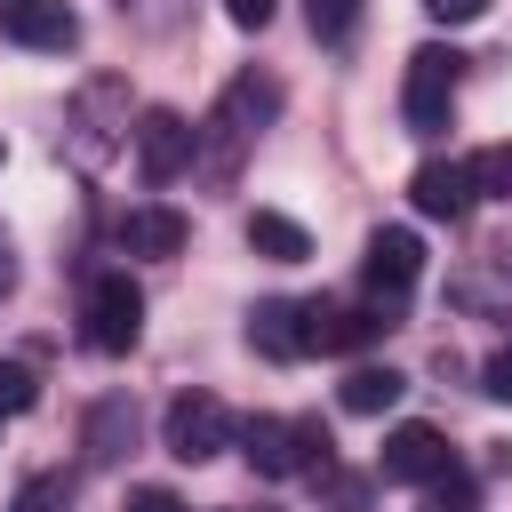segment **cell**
<instances>
[{"label": "cell", "mask_w": 512, "mask_h": 512, "mask_svg": "<svg viewBox=\"0 0 512 512\" xmlns=\"http://www.w3.org/2000/svg\"><path fill=\"white\" fill-rule=\"evenodd\" d=\"M24 408H40V376L24 360H0V416H24Z\"/></svg>", "instance_id": "obj_20"}, {"label": "cell", "mask_w": 512, "mask_h": 512, "mask_svg": "<svg viewBox=\"0 0 512 512\" xmlns=\"http://www.w3.org/2000/svg\"><path fill=\"white\" fill-rule=\"evenodd\" d=\"M232 408L216 400V392H176L168 408H160V448L176 456V464H208V456H224L232 448Z\"/></svg>", "instance_id": "obj_4"}, {"label": "cell", "mask_w": 512, "mask_h": 512, "mask_svg": "<svg viewBox=\"0 0 512 512\" xmlns=\"http://www.w3.org/2000/svg\"><path fill=\"white\" fill-rule=\"evenodd\" d=\"M248 248H256L264 264H304V256H312V232H304L296 216H280V208H248Z\"/></svg>", "instance_id": "obj_14"}, {"label": "cell", "mask_w": 512, "mask_h": 512, "mask_svg": "<svg viewBox=\"0 0 512 512\" xmlns=\"http://www.w3.org/2000/svg\"><path fill=\"white\" fill-rule=\"evenodd\" d=\"M112 240H120L128 256H176V248L192 240V224H184L176 208H160V200H152V208H128V216L112 224Z\"/></svg>", "instance_id": "obj_11"}, {"label": "cell", "mask_w": 512, "mask_h": 512, "mask_svg": "<svg viewBox=\"0 0 512 512\" xmlns=\"http://www.w3.org/2000/svg\"><path fill=\"white\" fill-rule=\"evenodd\" d=\"M360 280H368V296L392 312V304H408V288L424 280V240L408 232V224H376L368 232V256H360Z\"/></svg>", "instance_id": "obj_7"}, {"label": "cell", "mask_w": 512, "mask_h": 512, "mask_svg": "<svg viewBox=\"0 0 512 512\" xmlns=\"http://www.w3.org/2000/svg\"><path fill=\"white\" fill-rule=\"evenodd\" d=\"M8 512H72V472H32L8 496Z\"/></svg>", "instance_id": "obj_18"}, {"label": "cell", "mask_w": 512, "mask_h": 512, "mask_svg": "<svg viewBox=\"0 0 512 512\" xmlns=\"http://www.w3.org/2000/svg\"><path fill=\"white\" fill-rule=\"evenodd\" d=\"M400 392H408V376H400V368H376V360L336 384V400H344L352 416H384V408H400Z\"/></svg>", "instance_id": "obj_15"}, {"label": "cell", "mask_w": 512, "mask_h": 512, "mask_svg": "<svg viewBox=\"0 0 512 512\" xmlns=\"http://www.w3.org/2000/svg\"><path fill=\"white\" fill-rule=\"evenodd\" d=\"M464 168H472V192H488V200H512V136H504V144H480Z\"/></svg>", "instance_id": "obj_17"}, {"label": "cell", "mask_w": 512, "mask_h": 512, "mask_svg": "<svg viewBox=\"0 0 512 512\" xmlns=\"http://www.w3.org/2000/svg\"><path fill=\"white\" fill-rule=\"evenodd\" d=\"M384 480H440L456 456H448V440H440V424H392L384 432Z\"/></svg>", "instance_id": "obj_8"}, {"label": "cell", "mask_w": 512, "mask_h": 512, "mask_svg": "<svg viewBox=\"0 0 512 512\" xmlns=\"http://www.w3.org/2000/svg\"><path fill=\"white\" fill-rule=\"evenodd\" d=\"M424 488H432V504H440V512H480V488H472V472H464V464H448V472H440V480H424Z\"/></svg>", "instance_id": "obj_21"}, {"label": "cell", "mask_w": 512, "mask_h": 512, "mask_svg": "<svg viewBox=\"0 0 512 512\" xmlns=\"http://www.w3.org/2000/svg\"><path fill=\"white\" fill-rule=\"evenodd\" d=\"M408 200H416V216H432V224H456L480 192H472V168L464 160H424L416 176H408Z\"/></svg>", "instance_id": "obj_9"}, {"label": "cell", "mask_w": 512, "mask_h": 512, "mask_svg": "<svg viewBox=\"0 0 512 512\" xmlns=\"http://www.w3.org/2000/svg\"><path fill=\"white\" fill-rule=\"evenodd\" d=\"M352 16H360V0H304V24H312V40H352Z\"/></svg>", "instance_id": "obj_19"}, {"label": "cell", "mask_w": 512, "mask_h": 512, "mask_svg": "<svg viewBox=\"0 0 512 512\" xmlns=\"http://www.w3.org/2000/svg\"><path fill=\"white\" fill-rule=\"evenodd\" d=\"M392 320L384 312H352V304H304V352H360L376 344Z\"/></svg>", "instance_id": "obj_10"}, {"label": "cell", "mask_w": 512, "mask_h": 512, "mask_svg": "<svg viewBox=\"0 0 512 512\" xmlns=\"http://www.w3.org/2000/svg\"><path fill=\"white\" fill-rule=\"evenodd\" d=\"M424 16H432V24H480L488 0H424Z\"/></svg>", "instance_id": "obj_24"}, {"label": "cell", "mask_w": 512, "mask_h": 512, "mask_svg": "<svg viewBox=\"0 0 512 512\" xmlns=\"http://www.w3.org/2000/svg\"><path fill=\"white\" fill-rule=\"evenodd\" d=\"M480 392H488V400H512V344H496V352H488V368H480Z\"/></svg>", "instance_id": "obj_22"}, {"label": "cell", "mask_w": 512, "mask_h": 512, "mask_svg": "<svg viewBox=\"0 0 512 512\" xmlns=\"http://www.w3.org/2000/svg\"><path fill=\"white\" fill-rule=\"evenodd\" d=\"M8 40H24V48H48V56H64L72 40H80V16L64 8V0H24L8 24H0Z\"/></svg>", "instance_id": "obj_12"}, {"label": "cell", "mask_w": 512, "mask_h": 512, "mask_svg": "<svg viewBox=\"0 0 512 512\" xmlns=\"http://www.w3.org/2000/svg\"><path fill=\"white\" fill-rule=\"evenodd\" d=\"M128 448V400H96L88 408V464H120Z\"/></svg>", "instance_id": "obj_16"}, {"label": "cell", "mask_w": 512, "mask_h": 512, "mask_svg": "<svg viewBox=\"0 0 512 512\" xmlns=\"http://www.w3.org/2000/svg\"><path fill=\"white\" fill-rule=\"evenodd\" d=\"M128 512H184V496H176V488H152V480H144V488H128Z\"/></svg>", "instance_id": "obj_25"}, {"label": "cell", "mask_w": 512, "mask_h": 512, "mask_svg": "<svg viewBox=\"0 0 512 512\" xmlns=\"http://www.w3.org/2000/svg\"><path fill=\"white\" fill-rule=\"evenodd\" d=\"M80 336H88L96 352H128V344L144 336V288H136L128 272H96L88 296H80Z\"/></svg>", "instance_id": "obj_5"}, {"label": "cell", "mask_w": 512, "mask_h": 512, "mask_svg": "<svg viewBox=\"0 0 512 512\" xmlns=\"http://www.w3.org/2000/svg\"><path fill=\"white\" fill-rule=\"evenodd\" d=\"M248 344H256L264 360H296V352H304V304L264 296V304L248 312Z\"/></svg>", "instance_id": "obj_13"}, {"label": "cell", "mask_w": 512, "mask_h": 512, "mask_svg": "<svg viewBox=\"0 0 512 512\" xmlns=\"http://www.w3.org/2000/svg\"><path fill=\"white\" fill-rule=\"evenodd\" d=\"M272 112H280V80H264V72H240L224 96H216V112H208V128H200V144H208V168L216 176H232V160L272 128Z\"/></svg>", "instance_id": "obj_1"}, {"label": "cell", "mask_w": 512, "mask_h": 512, "mask_svg": "<svg viewBox=\"0 0 512 512\" xmlns=\"http://www.w3.org/2000/svg\"><path fill=\"white\" fill-rule=\"evenodd\" d=\"M224 16H232L240 32H264V24L280 16V0H224Z\"/></svg>", "instance_id": "obj_23"}, {"label": "cell", "mask_w": 512, "mask_h": 512, "mask_svg": "<svg viewBox=\"0 0 512 512\" xmlns=\"http://www.w3.org/2000/svg\"><path fill=\"white\" fill-rule=\"evenodd\" d=\"M8 288H16V256H8V232H0V304H8Z\"/></svg>", "instance_id": "obj_26"}, {"label": "cell", "mask_w": 512, "mask_h": 512, "mask_svg": "<svg viewBox=\"0 0 512 512\" xmlns=\"http://www.w3.org/2000/svg\"><path fill=\"white\" fill-rule=\"evenodd\" d=\"M456 80H464V56L440 48V40H424V48L408 56V80H400V120H408L416 136H440V128L456 120Z\"/></svg>", "instance_id": "obj_3"}, {"label": "cell", "mask_w": 512, "mask_h": 512, "mask_svg": "<svg viewBox=\"0 0 512 512\" xmlns=\"http://www.w3.org/2000/svg\"><path fill=\"white\" fill-rule=\"evenodd\" d=\"M128 136H136V176H144V184H176V176L200 160V128H192L176 104H152Z\"/></svg>", "instance_id": "obj_6"}, {"label": "cell", "mask_w": 512, "mask_h": 512, "mask_svg": "<svg viewBox=\"0 0 512 512\" xmlns=\"http://www.w3.org/2000/svg\"><path fill=\"white\" fill-rule=\"evenodd\" d=\"M240 456H248L264 480L320 472V464H328V432H320V416H248V424H240Z\"/></svg>", "instance_id": "obj_2"}]
</instances>
